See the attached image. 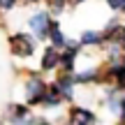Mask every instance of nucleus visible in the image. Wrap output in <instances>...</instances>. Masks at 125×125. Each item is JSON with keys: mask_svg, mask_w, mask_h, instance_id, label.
Masks as SVG:
<instances>
[{"mask_svg": "<svg viewBox=\"0 0 125 125\" xmlns=\"http://www.w3.org/2000/svg\"><path fill=\"white\" fill-rule=\"evenodd\" d=\"M46 90H49V79H44V72L28 70L23 74V102L28 107H42Z\"/></svg>", "mask_w": 125, "mask_h": 125, "instance_id": "nucleus-1", "label": "nucleus"}, {"mask_svg": "<svg viewBox=\"0 0 125 125\" xmlns=\"http://www.w3.org/2000/svg\"><path fill=\"white\" fill-rule=\"evenodd\" d=\"M7 46H9V53L14 58L30 60L35 56L37 46H40V40L28 30H16V32H9L7 35Z\"/></svg>", "mask_w": 125, "mask_h": 125, "instance_id": "nucleus-2", "label": "nucleus"}, {"mask_svg": "<svg viewBox=\"0 0 125 125\" xmlns=\"http://www.w3.org/2000/svg\"><path fill=\"white\" fill-rule=\"evenodd\" d=\"M102 86H118V88H125V56H121V58H104Z\"/></svg>", "mask_w": 125, "mask_h": 125, "instance_id": "nucleus-3", "label": "nucleus"}, {"mask_svg": "<svg viewBox=\"0 0 125 125\" xmlns=\"http://www.w3.org/2000/svg\"><path fill=\"white\" fill-rule=\"evenodd\" d=\"M51 21H53V16H51L49 9H35V12L28 16V21H26L28 32H32V35H35L40 42H46V40H49Z\"/></svg>", "mask_w": 125, "mask_h": 125, "instance_id": "nucleus-4", "label": "nucleus"}, {"mask_svg": "<svg viewBox=\"0 0 125 125\" xmlns=\"http://www.w3.org/2000/svg\"><path fill=\"white\" fill-rule=\"evenodd\" d=\"M65 123L67 125H97L100 116L90 107H83V104H70V109H67V114H65Z\"/></svg>", "mask_w": 125, "mask_h": 125, "instance_id": "nucleus-5", "label": "nucleus"}, {"mask_svg": "<svg viewBox=\"0 0 125 125\" xmlns=\"http://www.w3.org/2000/svg\"><path fill=\"white\" fill-rule=\"evenodd\" d=\"M32 107H28L26 102H9L5 107V121L7 125H30Z\"/></svg>", "mask_w": 125, "mask_h": 125, "instance_id": "nucleus-6", "label": "nucleus"}, {"mask_svg": "<svg viewBox=\"0 0 125 125\" xmlns=\"http://www.w3.org/2000/svg\"><path fill=\"white\" fill-rule=\"evenodd\" d=\"M123 100H125V88H118V86H104V93H102V97H100V102H102L104 109L116 118L118 114H121Z\"/></svg>", "mask_w": 125, "mask_h": 125, "instance_id": "nucleus-7", "label": "nucleus"}, {"mask_svg": "<svg viewBox=\"0 0 125 125\" xmlns=\"http://www.w3.org/2000/svg\"><path fill=\"white\" fill-rule=\"evenodd\" d=\"M56 86H58L65 104H74L76 102V81H74V72H56L53 76Z\"/></svg>", "mask_w": 125, "mask_h": 125, "instance_id": "nucleus-8", "label": "nucleus"}, {"mask_svg": "<svg viewBox=\"0 0 125 125\" xmlns=\"http://www.w3.org/2000/svg\"><path fill=\"white\" fill-rule=\"evenodd\" d=\"M74 81L76 86H102V65H88L83 70H76Z\"/></svg>", "mask_w": 125, "mask_h": 125, "instance_id": "nucleus-9", "label": "nucleus"}, {"mask_svg": "<svg viewBox=\"0 0 125 125\" xmlns=\"http://www.w3.org/2000/svg\"><path fill=\"white\" fill-rule=\"evenodd\" d=\"M60 70V51L56 46L46 44L44 51H42V58H40V72L44 74H53V72Z\"/></svg>", "mask_w": 125, "mask_h": 125, "instance_id": "nucleus-10", "label": "nucleus"}, {"mask_svg": "<svg viewBox=\"0 0 125 125\" xmlns=\"http://www.w3.org/2000/svg\"><path fill=\"white\" fill-rule=\"evenodd\" d=\"M123 28H125V23L121 21V14H114V16L102 26L104 42H107V44H109V42H121V37H123Z\"/></svg>", "mask_w": 125, "mask_h": 125, "instance_id": "nucleus-11", "label": "nucleus"}, {"mask_svg": "<svg viewBox=\"0 0 125 125\" xmlns=\"http://www.w3.org/2000/svg\"><path fill=\"white\" fill-rule=\"evenodd\" d=\"M79 42L83 49H104V35H102V28L95 30V28H86L83 32L79 35Z\"/></svg>", "mask_w": 125, "mask_h": 125, "instance_id": "nucleus-12", "label": "nucleus"}, {"mask_svg": "<svg viewBox=\"0 0 125 125\" xmlns=\"http://www.w3.org/2000/svg\"><path fill=\"white\" fill-rule=\"evenodd\" d=\"M62 104H65V100H62L56 81H49V90H46L44 100H42V109H44V111H58Z\"/></svg>", "mask_w": 125, "mask_h": 125, "instance_id": "nucleus-13", "label": "nucleus"}, {"mask_svg": "<svg viewBox=\"0 0 125 125\" xmlns=\"http://www.w3.org/2000/svg\"><path fill=\"white\" fill-rule=\"evenodd\" d=\"M67 40H70V37L65 35L60 21H58V19H53V21H51V28H49V40H46V42H49L51 46H56L58 51H62L67 46Z\"/></svg>", "mask_w": 125, "mask_h": 125, "instance_id": "nucleus-14", "label": "nucleus"}, {"mask_svg": "<svg viewBox=\"0 0 125 125\" xmlns=\"http://www.w3.org/2000/svg\"><path fill=\"white\" fill-rule=\"evenodd\" d=\"M81 51L79 49H62L60 51V70L58 72H76V62H79Z\"/></svg>", "mask_w": 125, "mask_h": 125, "instance_id": "nucleus-15", "label": "nucleus"}, {"mask_svg": "<svg viewBox=\"0 0 125 125\" xmlns=\"http://www.w3.org/2000/svg\"><path fill=\"white\" fill-rule=\"evenodd\" d=\"M104 5L109 7V12H114V14H123L125 12V0H102Z\"/></svg>", "mask_w": 125, "mask_h": 125, "instance_id": "nucleus-16", "label": "nucleus"}, {"mask_svg": "<svg viewBox=\"0 0 125 125\" xmlns=\"http://www.w3.org/2000/svg\"><path fill=\"white\" fill-rule=\"evenodd\" d=\"M19 5H23V0H0V14H7L12 9H16Z\"/></svg>", "mask_w": 125, "mask_h": 125, "instance_id": "nucleus-17", "label": "nucleus"}, {"mask_svg": "<svg viewBox=\"0 0 125 125\" xmlns=\"http://www.w3.org/2000/svg\"><path fill=\"white\" fill-rule=\"evenodd\" d=\"M30 125H53V123H51L46 116H42V114H32L30 116Z\"/></svg>", "mask_w": 125, "mask_h": 125, "instance_id": "nucleus-18", "label": "nucleus"}, {"mask_svg": "<svg viewBox=\"0 0 125 125\" xmlns=\"http://www.w3.org/2000/svg\"><path fill=\"white\" fill-rule=\"evenodd\" d=\"M116 123L118 125H125V100H123V107H121V114L116 116Z\"/></svg>", "mask_w": 125, "mask_h": 125, "instance_id": "nucleus-19", "label": "nucleus"}, {"mask_svg": "<svg viewBox=\"0 0 125 125\" xmlns=\"http://www.w3.org/2000/svg\"><path fill=\"white\" fill-rule=\"evenodd\" d=\"M86 2H90V0H70V7L74 9V7H81V5H86Z\"/></svg>", "mask_w": 125, "mask_h": 125, "instance_id": "nucleus-20", "label": "nucleus"}, {"mask_svg": "<svg viewBox=\"0 0 125 125\" xmlns=\"http://www.w3.org/2000/svg\"><path fill=\"white\" fill-rule=\"evenodd\" d=\"M40 2H44V0H23V5H40Z\"/></svg>", "mask_w": 125, "mask_h": 125, "instance_id": "nucleus-21", "label": "nucleus"}, {"mask_svg": "<svg viewBox=\"0 0 125 125\" xmlns=\"http://www.w3.org/2000/svg\"><path fill=\"white\" fill-rule=\"evenodd\" d=\"M0 125H7V121H5V118H0Z\"/></svg>", "mask_w": 125, "mask_h": 125, "instance_id": "nucleus-22", "label": "nucleus"}, {"mask_svg": "<svg viewBox=\"0 0 125 125\" xmlns=\"http://www.w3.org/2000/svg\"><path fill=\"white\" fill-rule=\"evenodd\" d=\"M123 16H125V12H123Z\"/></svg>", "mask_w": 125, "mask_h": 125, "instance_id": "nucleus-23", "label": "nucleus"}, {"mask_svg": "<svg viewBox=\"0 0 125 125\" xmlns=\"http://www.w3.org/2000/svg\"><path fill=\"white\" fill-rule=\"evenodd\" d=\"M62 125H67V123H62Z\"/></svg>", "mask_w": 125, "mask_h": 125, "instance_id": "nucleus-24", "label": "nucleus"}, {"mask_svg": "<svg viewBox=\"0 0 125 125\" xmlns=\"http://www.w3.org/2000/svg\"><path fill=\"white\" fill-rule=\"evenodd\" d=\"M44 2H46V0H44Z\"/></svg>", "mask_w": 125, "mask_h": 125, "instance_id": "nucleus-25", "label": "nucleus"}]
</instances>
